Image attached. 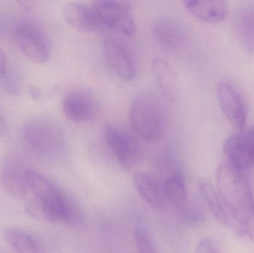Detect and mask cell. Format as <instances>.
Masks as SVG:
<instances>
[{"label": "cell", "mask_w": 254, "mask_h": 253, "mask_svg": "<svg viewBox=\"0 0 254 253\" xmlns=\"http://www.w3.org/2000/svg\"><path fill=\"white\" fill-rule=\"evenodd\" d=\"M134 185L140 197L155 209H164L167 204L164 183L153 175L138 172L134 176Z\"/></svg>", "instance_id": "5bb4252c"}, {"label": "cell", "mask_w": 254, "mask_h": 253, "mask_svg": "<svg viewBox=\"0 0 254 253\" xmlns=\"http://www.w3.org/2000/svg\"><path fill=\"white\" fill-rule=\"evenodd\" d=\"M199 188L203 198L208 205L214 218L221 224H228L229 222L228 214L225 211L219 193L213 187V184L206 180H201L199 181Z\"/></svg>", "instance_id": "ffe728a7"}, {"label": "cell", "mask_w": 254, "mask_h": 253, "mask_svg": "<svg viewBox=\"0 0 254 253\" xmlns=\"http://www.w3.org/2000/svg\"><path fill=\"white\" fill-rule=\"evenodd\" d=\"M29 184L33 197L25 210L36 219L74 226L82 221L78 204L62 189L38 172L30 169Z\"/></svg>", "instance_id": "6da1fadb"}, {"label": "cell", "mask_w": 254, "mask_h": 253, "mask_svg": "<svg viewBox=\"0 0 254 253\" xmlns=\"http://www.w3.org/2000/svg\"><path fill=\"white\" fill-rule=\"evenodd\" d=\"M152 70L161 95L168 101H174L176 96V78L170 64L162 58L157 57L152 62Z\"/></svg>", "instance_id": "e0dca14e"}, {"label": "cell", "mask_w": 254, "mask_h": 253, "mask_svg": "<svg viewBox=\"0 0 254 253\" xmlns=\"http://www.w3.org/2000/svg\"><path fill=\"white\" fill-rule=\"evenodd\" d=\"M187 11L195 19L207 23L220 22L228 16V6L227 3L220 0L212 1H183Z\"/></svg>", "instance_id": "9a60e30c"}, {"label": "cell", "mask_w": 254, "mask_h": 253, "mask_svg": "<svg viewBox=\"0 0 254 253\" xmlns=\"http://www.w3.org/2000/svg\"><path fill=\"white\" fill-rule=\"evenodd\" d=\"M63 110L65 117L71 121L86 123L96 116L98 103L93 95L87 91L74 89L64 96Z\"/></svg>", "instance_id": "7c38bea8"}, {"label": "cell", "mask_w": 254, "mask_h": 253, "mask_svg": "<svg viewBox=\"0 0 254 253\" xmlns=\"http://www.w3.org/2000/svg\"><path fill=\"white\" fill-rule=\"evenodd\" d=\"M230 166L243 172L254 165V129H241L231 135L224 146Z\"/></svg>", "instance_id": "ba28073f"}, {"label": "cell", "mask_w": 254, "mask_h": 253, "mask_svg": "<svg viewBox=\"0 0 254 253\" xmlns=\"http://www.w3.org/2000/svg\"><path fill=\"white\" fill-rule=\"evenodd\" d=\"M15 38L21 51L30 60L42 63L47 59L49 43L38 25L29 21H21L15 28Z\"/></svg>", "instance_id": "8992f818"}, {"label": "cell", "mask_w": 254, "mask_h": 253, "mask_svg": "<svg viewBox=\"0 0 254 253\" xmlns=\"http://www.w3.org/2000/svg\"><path fill=\"white\" fill-rule=\"evenodd\" d=\"M6 59L4 53L0 49V79L3 78L6 73Z\"/></svg>", "instance_id": "603a6c76"}, {"label": "cell", "mask_w": 254, "mask_h": 253, "mask_svg": "<svg viewBox=\"0 0 254 253\" xmlns=\"http://www.w3.org/2000/svg\"><path fill=\"white\" fill-rule=\"evenodd\" d=\"M30 169L15 154L6 156L1 167V181L7 195L16 200H25L31 193Z\"/></svg>", "instance_id": "52a82bcc"}, {"label": "cell", "mask_w": 254, "mask_h": 253, "mask_svg": "<svg viewBox=\"0 0 254 253\" xmlns=\"http://www.w3.org/2000/svg\"><path fill=\"white\" fill-rule=\"evenodd\" d=\"M216 96L221 110L230 123L240 130L243 129L247 120V105L237 88L227 82L220 83Z\"/></svg>", "instance_id": "30bf717a"}, {"label": "cell", "mask_w": 254, "mask_h": 253, "mask_svg": "<svg viewBox=\"0 0 254 253\" xmlns=\"http://www.w3.org/2000/svg\"><path fill=\"white\" fill-rule=\"evenodd\" d=\"M22 138L31 152L43 158H55L64 150L61 129L56 123L46 119L28 122L22 129Z\"/></svg>", "instance_id": "277c9868"}, {"label": "cell", "mask_w": 254, "mask_h": 253, "mask_svg": "<svg viewBox=\"0 0 254 253\" xmlns=\"http://www.w3.org/2000/svg\"><path fill=\"white\" fill-rule=\"evenodd\" d=\"M136 246L138 253H158L149 237V234L145 230L138 229L136 231L135 236Z\"/></svg>", "instance_id": "44dd1931"}, {"label": "cell", "mask_w": 254, "mask_h": 253, "mask_svg": "<svg viewBox=\"0 0 254 253\" xmlns=\"http://www.w3.org/2000/svg\"><path fill=\"white\" fill-rule=\"evenodd\" d=\"M167 203L175 209L183 211L187 206V189L183 177L179 174L170 175L164 182Z\"/></svg>", "instance_id": "d6986e66"}, {"label": "cell", "mask_w": 254, "mask_h": 253, "mask_svg": "<svg viewBox=\"0 0 254 253\" xmlns=\"http://www.w3.org/2000/svg\"><path fill=\"white\" fill-rule=\"evenodd\" d=\"M130 125L137 135L150 142L158 141L164 129V113L158 100L149 94L137 95L130 105Z\"/></svg>", "instance_id": "3957f363"}, {"label": "cell", "mask_w": 254, "mask_h": 253, "mask_svg": "<svg viewBox=\"0 0 254 253\" xmlns=\"http://www.w3.org/2000/svg\"><path fill=\"white\" fill-rule=\"evenodd\" d=\"M4 240L16 253H46V247L37 235L19 228L4 230Z\"/></svg>", "instance_id": "2e32d148"}, {"label": "cell", "mask_w": 254, "mask_h": 253, "mask_svg": "<svg viewBox=\"0 0 254 253\" xmlns=\"http://www.w3.org/2000/svg\"><path fill=\"white\" fill-rule=\"evenodd\" d=\"M104 138L118 161L125 167L132 166L138 157V144L131 134L112 124L104 128Z\"/></svg>", "instance_id": "8fae6325"}, {"label": "cell", "mask_w": 254, "mask_h": 253, "mask_svg": "<svg viewBox=\"0 0 254 253\" xmlns=\"http://www.w3.org/2000/svg\"><path fill=\"white\" fill-rule=\"evenodd\" d=\"M30 94H31V96L34 97V98H36L37 97L40 96V91L36 89L34 86H32L30 89Z\"/></svg>", "instance_id": "d4e9b609"}, {"label": "cell", "mask_w": 254, "mask_h": 253, "mask_svg": "<svg viewBox=\"0 0 254 253\" xmlns=\"http://www.w3.org/2000/svg\"><path fill=\"white\" fill-rule=\"evenodd\" d=\"M64 18L72 28L83 32L104 29L92 1H70L64 9Z\"/></svg>", "instance_id": "4fadbf2b"}, {"label": "cell", "mask_w": 254, "mask_h": 253, "mask_svg": "<svg viewBox=\"0 0 254 253\" xmlns=\"http://www.w3.org/2000/svg\"><path fill=\"white\" fill-rule=\"evenodd\" d=\"M195 253H216V251L210 241L203 240L197 245Z\"/></svg>", "instance_id": "7402d4cb"}, {"label": "cell", "mask_w": 254, "mask_h": 253, "mask_svg": "<svg viewBox=\"0 0 254 253\" xmlns=\"http://www.w3.org/2000/svg\"><path fill=\"white\" fill-rule=\"evenodd\" d=\"M155 38L160 45L168 50H176L182 46L184 34L177 24L164 20L158 22L154 28Z\"/></svg>", "instance_id": "ac0fdd59"}, {"label": "cell", "mask_w": 254, "mask_h": 253, "mask_svg": "<svg viewBox=\"0 0 254 253\" xmlns=\"http://www.w3.org/2000/svg\"><path fill=\"white\" fill-rule=\"evenodd\" d=\"M104 29L119 31L131 37L136 27L132 10L128 2L111 0L92 1Z\"/></svg>", "instance_id": "5b68a950"}, {"label": "cell", "mask_w": 254, "mask_h": 253, "mask_svg": "<svg viewBox=\"0 0 254 253\" xmlns=\"http://www.w3.org/2000/svg\"><path fill=\"white\" fill-rule=\"evenodd\" d=\"M7 132H8V129H7V124H6L2 116L0 114V136H6Z\"/></svg>", "instance_id": "cb8c5ba5"}, {"label": "cell", "mask_w": 254, "mask_h": 253, "mask_svg": "<svg viewBox=\"0 0 254 253\" xmlns=\"http://www.w3.org/2000/svg\"><path fill=\"white\" fill-rule=\"evenodd\" d=\"M216 187L223 206L243 233L254 236V200L243 172L228 164L216 170Z\"/></svg>", "instance_id": "7a4b0ae2"}, {"label": "cell", "mask_w": 254, "mask_h": 253, "mask_svg": "<svg viewBox=\"0 0 254 253\" xmlns=\"http://www.w3.org/2000/svg\"><path fill=\"white\" fill-rule=\"evenodd\" d=\"M104 56L110 69L125 81H132L137 75L131 51L120 40L107 38L104 42Z\"/></svg>", "instance_id": "9c48e42d"}]
</instances>
